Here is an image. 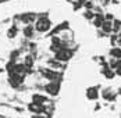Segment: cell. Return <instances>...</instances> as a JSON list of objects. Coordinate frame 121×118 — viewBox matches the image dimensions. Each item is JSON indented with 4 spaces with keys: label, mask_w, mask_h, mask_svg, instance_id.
<instances>
[{
    "label": "cell",
    "mask_w": 121,
    "mask_h": 118,
    "mask_svg": "<svg viewBox=\"0 0 121 118\" xmlns=\"http://www.w3.org/2000/svg\"><path fill=\"white\" fill-rule=\"evenodd\" d=\"M85 17H86V18H89V20H93V18H95V14L91 11V10H88V11L85 13Z\"/></svg>",
    "instance_id": "e0dca14e"
},
{
    "label": "cell",
    "mask_w": 121,
    "mask_h": 118,
    "mask_svg": "<svg viewBox=\"0 0 121 118\" xmlns=\"http://www.w3.org/2000/svg\"><path fill=\"white\" fill-rule=\"evenodd\" d=\"M85 94H86V99L88 100H92V101H95V100L99 99V90H97V88H95V86L88 88Z\"/></svg>",
    "instance_id": "3957f363"
},
{
    "label": "cell",
    "mask_w": 121,
    "mask_h": 118,
    "mask_svg": "<svg viewBox=\"0 0 121 118\" xmlns=\"http://www.w3.org/2000/svg\"><path fill=\"white\" fill-rule=\"evenodd\" d=\"M102 29H103V32L110 34V32L113 31V22H111V21H104L103 25H102Z\"/></svg>",
    "instance_id": "30bf717a"
},
{
    "label": "cell",
    "mask_w": 121,
    "mask_h": 118,
    "mask_svg": "<svg viewBox=\"0 0 121 118\" xmlns=\"http://www.w3.org/2000/svg\"><path fill=\"white\" fill-rule=\"evenodd\" d=\"M104 21H106V20H104V17H103V15L96 14V15H95V18H93V25H95L96 28H102V25H103Z\"/></svg>",
    "instance_id": "52a82bcc"
},
{
    "label": "cell",
    "mask_w": 121,
    "mask_h": 118,
    "mask_svg": "<svg viewBox=\"0 0 121 118\" xmlns=\"http://www.w3.org/2000/svg\"><path fill=\"white\" fill-rule=\"evenodd\" d=\"M24 65L26 67V68H28V67H32V65H34V59H32L31 56H26V57H25V64Z\"/></svg>",
    "instance_id": "5bb4252c"
},
{
    "label": "cell",
    "mask_w": 121,
    "mask_h": 118,
    "mask_svg": "<svg viewBox=\"0 0 121 118\" xmlns=\"http://www.w3.org/2000/svg\"><path fill=\"white\" fill-rule=\"evenodd\" d=\"M45 89H46V92H48L49 94H52V96H56V94L60 92V86H59L57 82H49Z\"/></svg>",
    "instance_id": "277c9868"
},
{
    "label": "cell",
    "mask_w": 121,
    "mask_h": 118,
    "mask_svg": "<svg viewBox=\"0 0 121 118\" xmlns=\"http://www.w3.org/2000/svg\"><path fill=\"white\" fill-rule=\"evenodd\" d=\"M42 72H43V75H45L48 79H50L52 82H54V81L57 79V76H59L57 72H54V71H52V70H42Z\"/></svg>",
    "instance_id": "5b68a950"
},
{
    "label": "cell",
    "mask_w": 121,
    "mask_h": 118,
    "mask_svg": "<svg viewBox=\"0 0 121 118\" xmlns=\"http://www.w3.org/2000/svg\"><path fill=\"white\" fill-rule=\"evenodd\" d=\"M28 108H29V111H32L35 114H42L43 113V106H39V104H35V103H32Z\"/></svg>",
    "instance_id": "ba28073f"
},
{
    "label": "cell",
    "mask_w": 121,
    "mask_h": 118,
    "mask_svg": "<svg viewBox=\"0 0 121 118\" xmlns=\"http://www.w3.org/2000/svg\"><path fill=\"white\" fill-rule=\"evenodd\" d=\"M50 28H52V21L49 20L48 17H40L36 21V25H35V29L38 32H40V34L48 32Z\"/></svg>",
    "instance_id": "6da1fadb"
},
{
    "label": "cell",
    "mask_w": 121,
    "mask_h": 118,
    "mask_svg": "<svg viewBox=\"0 0 121 118\" xmlns=\"http://www.w3.org/2000/svg\"><path fill=\"white\" fill-rule=\"evenodd\" d=\"M24 35L26 38H31V36L34 35V28H32V25H26L24 28Z\"/></svg>",
    "instance_id": "7c38bea8"
},
{
    "label": "cell",
    "mask_w": 121,
    "mask_h": 118,
    "mask_svg": "<svg viewBox=\"0 0 121 118\" xmlns=\"http://www.w3.org/2000/svg\"><path fill=\"white\" fill-rule=\"evenodd\" d=\"M71 57H73V51L70 49L63 47L59 51H56V60L57 61H68Z\"/></svg>",
    "instance_id": "7a4b0ae2"
},
{
    "label": "cell",
    "mask_w": 121,
    "mask_h": 118,
    "mask_svg": "<svg viewBox=\"0 0 121 118\" xmlns=\"http://www.w3.org/2000/svg\"><path fill=\"white\" fill-rule=\"evenodd\" d=\"M46 97L45 96H42V94H34L32 96V103H35V104H39V106H43L45 103H46Z\"/></svg>",
    "instance_id": "8992f818"
},
{
    "label": "cell",
    "mask_w": 121,
    "mask_h": 118,
    "mask_svg": "<svg viewBox=\"0 0 121 118\" xmlns=\"http://www.w3.org/2000/svg\"><path fill=\"white\" fill-rule=\"evenodd\" d=\"M17 31H18V29H17V26H11V28L7 31V36H9L10 39H13L14 36L17 35Z\"/></svg>",
    "instance_id": "4fadbf2b"
},
{
    "label": "cell",
    "mask_w": 121,
    "mask_h": 118,
    "mask_svg": "<svg viewBox=\"0 0 121 118\" xmlns=\"http://www.w3.org/2000/svg\"><path fill=\"white\" fill-rule=\"evenodd\" d=\"M103 74H104V75H106V78H109V79H111V78H113V76H114V72H113V71L110 70L109 67H107V68H104V70H103Z\"/></svg>",
    "instance_id": "9a60e30c"
},
{
    "label": "cell",
    "mask_w": 121,
    "mask_h": 118,
    "mask_svg": "<svg viewBox=\"0 0 121 118\" xmlns=\"http://www.w3.org/2000/svg\"><path fill=\"white\" fill-rule=\"evenodd\" d=\"M121 29V21H118V20H114L113 21V31H120Z\"/></svg>",
    "instance_id": "2e32d148"
},
{
    "label": "cell",
    "mask_w": 121,
    "mask_h": 118,
    "mask_svg": "<svg viewBox=\"0 0 121 118\" xmlns=\"http://www.w3.org/2000/svg\"><path fill=\"white\" fill-rule=\"evenodd\" d=\"M110 56L116 60H121V49L120 47H113L110 50Z\"/></svg>",
    "instance_id": "9c48e42d"
},
{
    "label": "cell",
    "mask_w": 121,
    "mask_h": 118,
    "mask_svg": "<svg viewBox=\"0 0 121 118\" xmlns=\"http://www.w3.org/2000/svg\"><path fill=\"white\" fill-rule=\"evenodd\" d=\"M103 97H104L106 100H114V97H116V93H114V92H111L110 89H106V90L103 92Z\"/></svg>",
    "instance_id": "8fae6325"
}]
</instances>
